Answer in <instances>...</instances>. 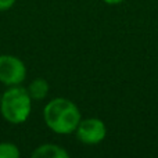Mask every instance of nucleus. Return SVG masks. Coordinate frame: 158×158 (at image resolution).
<instances>
[{
  "label": "nucleus",
  "instance_id": "obj_8",
  "mask_svg": "<svg viewBox=\"0 0 158 158\" xmlns=\"http://www.w3.org/2000/svg\"><path fill=\"white\" fill-rule=\"evenodd\" d=\"M15 0H0V11H7L14 7Z\"/></svg>",
  "mask_w": 158,
  "mask_h": 158
},
{
  "label": "nucleus",
  "instance_id": "obj_10",
  "mask_svg": "<svg viewBox=\"0 0 158 158\" xmlns=\"http://www.w3.org/2000/svg\"><path fill=\"white\" fill-rule=\"evenodd\" d=\"M0 98H2V90H0Z\"/></svg>",
  "mask_w": 158,
  "mask_h": 158
},
{
  "label": "nucleus",
  "instance_id": "obj_3",
  "mask_svg": "<svg viewBox=\"0 0 158 158\" xmlns=\"http://www.w3.org/2000/svg\"><path fill=\"white\" fill-rule=\"evenodd\" d=\"M27 79V65L19 57L13 54H0V83L18 86Z\"/></svg>",
  "mask_w": 158,
  "mask_h": 158
},
{
  "label": "nucleus",
  "instance_id": "obj_2",
  "mask_svg": "<svg viewBox=\"0 0 158 158\" xmlns=\"http://www.w3.org/2000/svg\"><path fill=\"white\" fill-rule=\"evenodd\" d=\"M32 112V98L27 87L10 86L2 92L0 98V114L3 119L13 125H21L29 118Z\"/></svg>",
  "mask_w": 158,
  "mask_h": 158
},
{
  "label": "nucleus",
  "instance_id": "obj_7",
  "mask_svg": "<svg viewBox=\"0 0 158 158\" xmlns=\"http://www.w3.org/2000/svg\"><path fill=\"white\" fill-rule=\"evenodd\" d=\"M19 148L11 142H0V158H18Z\"/></svg>",
  "mask_w": 158,
  "mask_h": 158
},
{
  "label": "nucleus",
  "instance_id": "obj_1",
  "mask_svg": "<svg viewBox=\"0 0 158 158\" xmlns=\"http://www.w3.org/2000/svg\"><path fill=\"white\" fill-rule=\"evenodd\" d=\"M82 114L78 106L65 97L50 100L43 108V121L52 132L57 135H71L78 128Z\"/></svg>",
  "mask_w": 158,
  "mask_h": 158
},
{
  "label": "nucleus",
  "instance_id": "obj_9",
  "mask_svg": "<svg viewBox=\"0 0 158 158\" xmlns=\"http://www.w3.org/2000/svg\"><path fill=\"white\" fill-rule=\"evenodd\" d=\"M106 4L108 6H117V4H121V3H123L125 0H103Z\"/></svg>",
  "mask_w": 158,
  "mask_h": 158
},
{
  "label": "nucleus",
  "instance_id": "obj_5",
  "mask_svg": "<svg viewBox=\"0 0 158 158\" xmlns=\"http://www.w3.org/2000/svg\"><path fill=\"white\" fill-rule=\"evenodd\" d=\"M33 158H68L69 153L64 147L54 143H44L40 144L31 154Z\"/></svg>",
  "mask_w": 158,
  "mask_h": 158
},
{
  "label": "nucleus",
  "instance_id": "obj_6",
  "mask_svg": "<svg viewBox=\"0 0 158 158\" xmlns=\"http://www.w3.org/2000/svg\"><path fill=\"white\" fill-rule=\"evenodd\" d=\"M27 90H28V93H29L32 100L40 101V100H44V98L47 97L50 86H49V82H47L44 78H36L28 85Z\"/></svg>",
  "mask_w": 158,
  "mask_h": 158
},
{
  "label": "nucleus",
  "instance_id": "obj_4",
  "mask_svg": "<svg viewBox=\"0 0 158 158\" xmlns=\"http://www.w3.org/2000/svg\"><path fill=\"white\" fill-rule=\"evenodd\" d=\"M77 139L83 144H98L107 136V126L98 118H86L81 119L78 128L74 132Z\"/></svg>",
  "mask_w": 158,
  "mask_h": 158
}]
</instances>
